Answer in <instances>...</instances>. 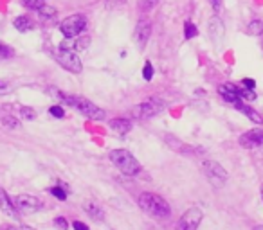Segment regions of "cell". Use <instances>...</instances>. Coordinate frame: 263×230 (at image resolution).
Instances as JSON below:
<instances>
[{"label":"cell","mask_w":263,"mask_h":230,"mask_svg":"<svg viewBox=\"0 0 263 230\" xmlns=\"http://www.w3.org/2000/svg\"><path fill=\"white\" fill-rule=\"evenodd\" d=\"M137 203H139L141 211L144 214H148L154 219H166L172 214V207H170L168 201L155 193H143L139 196V200H137Z\"/></svg>","instance_id":"cell-1"},{"label":"cell","mask_w":263,"mask_h":230,"mask_svg":"<svg viewBox=\"0 0 263 230\" xmlns=\"http://www.w3.org/2000/svg\"><path fill=\"white\" fill-rule=\"evenodd\" d=\"M52 94L58 95L60 101H63L65 104L72 106V108H76L80 113H83L87 119H92V121H101V119H105V110H101L99 106H96L94 102H90L88 99L80 97V95L65 94V92H54L52 90Z\"/></svg>","instance_id":"cell-2"},{"label":"cell","mask_w":263,"mask_h":230,"mask_svg":"<svg viewBox=\"0 0 263 230\" xmlns=\"http://www.w3.org/2000/svg\"><path fill=\"white\" fill-rule=\"evenodd\" d=\"M110 162L126 176H137L141 173V164L128 150L110 151Z\"/></svg>","instance_id":"cell-3"},{"label":"cell","mask_w":263,"mask_h":230,"mask_svg":"<svg viewBox=\"0 0 263 230\" xmlns=\"http://www.w3.org/2000/svg\"><path fill=\"white\" fill-rule=\"evenodd\" d=\"M166 108V102L159 97H150L146 101L139 102L132 108V115L137 119H150V117H155L157 113H161L162 110Z\"/></svg>","instance_id":"cell-4"},{"label":"cell","mask_w":263,"mask_h":230,"mask_svg":"<svg viewBox=\"0 0 263 230\" xmlns=\"http://www.w3.org/2000/svg\"><path fill=\"white\" fill-rule=\"evenodd\" d=\"M202 171H204L205 178L211 182L213 187L220 189L223 187V183L227 182V171L215 160H204L202 162Z\"/></svg>","instance_id":"cell-5"},{"label":"cell","mask_w":263,"mask_h":230,"mask_svg":"<svg viewBox=\"0 0 263 230\" xmlns=\"http://www.w3.org/2000/svg\"><path fill=\"white\" fill-rule=\"evenodd\" d=\"M87 27V18L83 15H70L65 20H62L60 24V31L65 38H76L83 33V29Z\"/></svg>","instance_id":"cell-6"},{"label":"cell","mask_w":263,"mask_h":230,"mask_svg":"<svg viewBox=\"0 0 263 230\" xmlns=\"http://www.w3.org/2000/svg\"><path fill=\"white\" fill-rule=\"evenodd\" d=\"M202 218H204V214H202V211L198 207L187 208V211L180 216L175 230H197L198 225L202 223Z\"/></svg>","instance_id":"cell-7"},{"label":"cell","mask_w":263,"mask_h":230,"mask_svg":"<svg viewBox=\"0 0 263 230\" xmlns=\"http://www.w3.org/2000/svg\"><path fill=\"white\" fill-rule=\"evenodd\" d=\"M56 61L63 67L65 70L72 74H80L83 70V65H81V59L78 58V54L74 51H65V49H60L58 54H56Z\"/></svg>","instance_id":"cell-8"},{"label":"cell","mask_w":263,"mask_h":230,"mask_svg":"<svg viewBox=\"0 0 263 230\" xmlns=\"http://www.w3.org/2000/svg\"><path fill=\"white\" fill-rule=\"evenodd\" d=\"M15 207L22 214H34L42 208V201L36 196H31V194H20L15 200Z\"/></svg>","instance_id":"cell-9"},{"label":"cell","mask_w":263,"mask_h":230,"mask_svg":"<svg viewBox=\"0 0 263 230\" xmlns=\"http://www.w3.org/2000/svg\"><path fill=\"white\" fill-rule=\"evenodd\" d=\"M150 34H152V22L146 18H141L136 26V31H134V40H136L137 47L144 49V45L150 40Z\"/></svg>","instance_id":"cell-10"},{"label":"cell","mask_w":263,"mask_h":230,"mask_svg":"<svg viewBox=\"0 0 263 230\" xmlns=\"http://www.w3.org/2000/svg\"><path fill=\"white\" fill-rule=\"evenodd\" d=\"M240 146L241 148H247V150H252V148H258L263 146V130L261 128H256V130H249L247 133L240 137Z\"/></svg>","instance_id":"cell-11"},{"label":"cell","mask_w":263,"mask_h":230,"mask_svg":"<svg viewBox=\"0 0 263 230\" xmlns=\"http://www.w3.org/2000/svg\"><path fill=\"white\" fill-rule=\"evenodd\" d=\"M208 29H209V36H211L213 44H222L223 36H226V27H223V22L220 16H211L208 24Z\"/></svg>","instance_id":"cell-12"},{"label":"cell","mask_w":263,"mask_h":230,"mask_svg":"<svg viewBox=\"0 0 263 230\" xmlns=\"http://www.w3.org/2000/svg\"><path fill=\"white\" fill-rule=\"evenodd\" d=\"M218 94L222 95L227 102H231L233 106L236 104L238 101H241L240 99V87H236V85H231V83L222 85V87H218Z\"/></svg>","instance_id":"cell-13"},{"label":"cell","mask_w":263,"mask_h":230,"mask_svg":"<svg viewBox=\"0 0 263 230\" xmlns=\"http://www.w3.org/2000/svg\"><path fill=\"white\" fill-rule=\"evenodd\" d=\"M0 211H2V214L9 216V218H16V216H18L15 201L8 196V193H6L4 189H0Z\"/></svg>","instance_id":"cell-14"},{"label":"cell","mask_w":263,"mask_h":230,"mask_svg":"<svg viewBox=\"0 0 263 230\" xmlns=\"http://www.w3.org/2000/svg\"><path fill=\"white\" fill-rule=\"evenodd\" d=\"M234 108L236 110H240L243 115H247L249 119H251L252 122H258V124H263V117L259 115L258 112H256L254 108H251V106L247 104V102H243V101H238L236 104H234Z\"/></svg>","instance_id":"cell-15"},{"label":"cell","mask_w":263,"mask_h":230,"mask_svg":"<svg viewBox=\"0 0 263 230\" xmlns=\"http://www.w3.org/2000/svg\"><path fill=\"white\" fill-rule=\"evenodd\" d=\"M83 211L87 212V214L90 216L92 219H96V221H101V219L105 218V212H103V208L99 207L96 201H85V203H83Z\"/></svg>","instance_id":"cell-16"},{"label":"cell","mask_w":263,"mask_h":230,"mask_svg":"<svg viewBox=\"0 0 263 230\" xmlns=\"http://www.w3.org/2000/svg\"><path fill=\"white\" fill-rule=\"evenodd\" d=\"M108 124H110V128H112L114 132H117V133H128L132 130V121H130V119H112Z\"/></svg>","instance_id":"cell-17"},{"label":"cell","mask_w":263,"mask_h":230,"mask_svg":"<svg viewBox=\"0 0 263 230\" xmlns=\"http://www.w3.org/2000/svg\"><path fill=\"white\" fill-rule=\"evenodd\" d=\"M0 124L6 126L8 130H22L18 119L15 115H9V113H0Z\"/></svg>","instance_id":"cell-18"},{"label":"cell","mask_w":263,"mask_h":230,"mask_svg":"<svg viewBox=\"0 0 263 230\" xmlns=\"http://www.w3.org/2000/svg\"><path fill=\"white\" fill-rule=\"evenodd\" d=\"M13 26H15L16 29L20 31V33H26V31L33 29V20H31L29 16L22 15V16H18V18L13 20Z\"/></svg>","instance_id":"cell-19"},{"label":"cell","mask_w":263,"mask_h":230,"mask_svg":"<svg viewBox=\"0 0 263 230\" xmlns=\"http://www.w3.org/2000/svg\"><path fill=\"white\" fill-rule=\"evenodd\" d=\"M247 33L251 34V36H261L263 34V22L261 20H252L247 27Z\"/></svg>","instance_id":"cell-20"},{"label":"cell","mask_w":263,"mask_h":230,"mask_svg":"<svg viewBox=\"0 0 263 230\" xmlns=\"http://www.w3.org/2000/svg\"><path fill=\"white\" fill-rule=\"evenodd\" d=\"M166 142H170V148H172V150H177V151H190V148L186 146V144L184 142H180L179 139H173L172 135H166Z\"/></svg>","instance_id":"cell-21"},{"label":"cell","mask_w":263,"mask_h":230,"mask_svg":"<svg viewBox=\"0 0 263 230\" xmlns=\"http://www.w3.org/2000/svg\"><path fill=\"white\" fill-rule=\"evenodd\" d=\"M18 115L22 119H27V121H33V119H36V112H34L31 106H20V108H18Z\"/></svg>","instance_id":"cell-22"},{"label":"cell","mask_w":263,"mask_h":230,"mask_svg":"<svg viewBox=\"0 0 263 230\" xmlns=\"http://www.w3.org/2000/svg\"><path fill=\"white\" fill-rule=\"evenodd\" d=\"M197 34H198V29H197V26H195L193 22H186V24H184V36H186L187 40L195 38Z\"/></svg>","instance_id":"cell-23"},{"label":"cell","mask_w":263,"mask_h":230,"mask_svg":"<svg viewBox=\"0 0 263 230\" xmlns=\"http://www.w3.org/2000/svg\"><path fill=\"white\" fill-rule=\"evenodd\" d=\"M159 4V0H139V11L141 13H148Z\"/></svg>","instance_id":"cell-24"},{"label":"cell","mask_w":263,"mask_h":230,"mask_svg":"<svg viewBox=\"0 0 263 230\" xmlns=\"http://www.w3.org/2000/svg\"><path fill=\"white\" fill-rule=\"evenodd\" d=\"M20 2H22L24 8L34 9V11H38L42 6H45V0H20Z\"/></svg>","instance_id":"cell-25"},{"label":"cell","mask_w":263,"mask_h":230,"mask_svg":"<svg viewBox=\"0 0 263 230\" xmlns=\"http://www.w3.org/2000/svg\"><path fill=\"white\" fill-rule=\"evenodd\" d=\"M38 15H40V18H52V16L56 15V9L45 4V6H42V8L38 9Z\"/></svg>","instance_id":"cell-26"},{"label":"cell","mask_w":263,"mask_h":230,"mask_svg":"<svg viewBox=\"0 0 263 230\" xmlns=\"http://www.w3.org/2000/svg\"><path fill=\"white\" fill-rule=\"evenodd\" d=\"M72 44H74V52H76V51H83V49H87L88 44H90V38H88V36H81V38H78L76 41H72Z\"/></svg>","instance_id":"cell-27"},{"label":"cell","mask_w":263,"mask_h":230,"mask_svg":"<svg viewBox=\"0 0 263 230\" xmlns=\"http://www.w3.org/2000/svg\"><path fill=\"white\" fill-rule=\"evenodd\" d=\"M240 99L243 102H247V101H254L256 99V94H254V90H251V88H240Z\"/></svg>","instance_id":"cell-28"},{"label":"cell","mask_w":263,"mask_h":230,"mask_svg":"<svg viewBox=\"0 0 263 230\" xmlns=\"http://www.w3.org/2000/svg\"><path fill=\"white\" fill-rule=\"evenodd\" d=\"M51 194L54 198H58L60 201H65L67 200V187H52L51 189Z\"/></svg>","instance_id":"cell-29"},{"label":"cell","mask_w":263,"mask_h":230,"mask_svg":"<svg viewBox=\"0 0 263 230\" xmlns=\"http://www.w3.org/2000/svg\"><path fill=\"white\" fill-rule=\"evenodd\" d=\"M13 54H15V51H13L11 47H8L6 44H0V58L9 59V58H13Z\"/></svg>","instance_id":"cell-30"},{"label":"cell","mask_w":263,"mask_h":230,"mask_svg":"<svg viewBox=\"0 0 263 230\" xmlns=\"http://www.w3.org/2000/svg\"><path fill=\"white\" fill-rule=\"evenodd\" d=\"M143 77L146 81H152V77H154V67H152L150 61L144 63V67H143Z\"/></svg>","instance_id":"cell-31"},{"label":"cell","mask_w":263,"mask_h":230,"mask_svg":"<svg viewBox=\"0 0 263 230\" xmlns=\"http://www.w3.org/2000/svg\"><path fill=\"white\" fill-rule=\"evenodd\" d=\"M49 112H51V115H52V117H56V119H62V117H65V110H63L60 104L51 106V110H49Z\"/></svg>","instance_id":"cell-32"},{"label":"cell","mask_w":263,"mask_h":230,"mask_svg":"<svg viewBox=\"0 0 263 230\" xmlns=\"http://www.w3.org/2000/svg\"><path fill=\"white\" fill-rule=\"evenodd\" d=\"M54 225L58 226L60 230H67V221H65V218H56V219H54Z\"/></svg>","instance_id":"cell-33"},{"label":"cell","mask_w":263,"mask_h":230,"mask_svg":"<svg viewBox=\"0 0 263 230\" xmlns=\"http://www.w3.org/2000/svg\"><path fill=\"white\" fill-rule=\"evenodd\" d=\"M8 92H9V83L0 79V94H8Z\"/></svg>","instance_id":"cell-34"},{"label":"cell","mask_w":263,"mask_h":230,"mask_svg":"<svg viewBox=\"0 0 263 230\" xmlns=\"http://www.w3.org/2000/svg\"><path fill=\"white\" fill-rule=\"evenodd\" d=\"M241 83L245 85V88H251V90H254V87H256V81L254 79H247V77H245Z\"/></svg>","instance_id":"cell-35"},{"label":"cell","mask_w":263,"mask_h":230,"mask_svg":"<svg viewBox=\"0 0 263 230\" xmlns=\"http://www.w3.org/2000/svg\"><path fill=\"white\" fill-rule=\"evenodd\" d=\"M72 226H74V230H88V226L85 225V223H81V221H74Z\"/></svg>","instance_id":"cell-36"},{"label":"cell","mask_w":263,"mask_h":230,"mask_svg":"<svg viewBox=\"0 0 263 230\" xmlns=\"http://www.w3.org/2000/svg\"><path fill=\"white\" fill-rule=\"evenodd\" d=\"M209 2H211L215 11H220V8H222V0H209Z\"/></svg>","instance_id":"cell-37"},{"label":"cell","mask_w":263,"mask_h":230,"mask_svg":"<svg viewBox=\"0 0 263 230\" xmlns=\"http://www.w3.org/2000/svg\"><path fill=\"white\" fill-rule=\"evenodd\" d=\"M0 230H18L16 226H0Z\"/></svg>","instance_id":"cell-38"},{"label":"cell","mask_w":263,"mask_h":230,"mask_svg":"<svg viewBox=\"0 0 263 230\" xmlns=\"http://www.w3.org/2000/svg\"><path fill=\"white\" fill-rule=\"evenodd\" d=\"M18 230H34L33 228V226H27V225H22V226H20V228Z\"/></svg>","instance_id":"cell-39"},{"label":"cell","mask_w":263,"mask_h":230,"mask_svg":"<svg viewBox=\"0 0 263 230\" xmlns=\"http://www.w3.org/2000/svg\"><path fill=\"white\" fill-rule=\"evenodd\" d=\"M254 230H263V226H256V228Z\"/></svg>","instance_id":"cell-40"},{"label":"cell","mask_w":263,"mask_h":230,"mask_svg":"<svg viewBox=\"0 0 263 230\" xmlns=\"http://www.w3.org/2000/svg\"><path fill=\"white\" fill-rule=\"evenodd\" d=\"M261 198H263V185H261Z\"/></svg>","instance_id":"cell-41"},{"label":"cell","mask_w":263,"mask_h":230,"mask_svg":"<svg viewBox=\"0 0 263 230\" xmlns=\"http://www.w3.org/2000/svg\"><path fill=\"white\" fill-rule=\"evenodd\" d=\"M114 2H121V0H114Z\"/></svg>","instance_id":"cell-42"}]
</instances>
